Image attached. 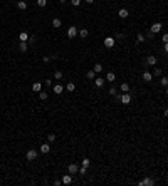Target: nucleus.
<instances>
[{"instance_id":"1","label":"nucleus","mask_w":168,"mask_h":186,"mask_svg":"<svg viewBox=\"0 0 168 186\" xmlns=\"http://www.w3.org/2000/svg\"><path fill=\"white\" fill-rule=\"evenodd\" d=\"M119 101L123 102L124 106H128L129 102L133 101V97H131V94H129V92H123V94H121V97H119Z\"/></svg>"},{"instance_id":"2","label":"nucleus","mask_w":168,"mask_h":186,"mask_svg":"<svg viewBox=\"0 0 168 186\" xmlns=\"http://www.w3.org/2000/svg\"><path fill=\"white\" fill-rule=\"evenodd\" d=\"M77 34H79L77 27H69V28H67V37H69V39H74V37H77Z\"/></svg>"},{"instance_id":"3","label":"nucleus","mask_w":168,"mask_h":186,"mask_svg":"<svg viewBox=\"0 0 168 186\" xmlns=\"http://www.w3.org/2000/svg\"><path fill=\"white\" fill-rule=\"evenodd\" d=\"M25 158H27L29 161H34V159L37 158V151H35V149H29L27 154H25Z\"/></svg>"},{"instance_id":"4","label":"nucleus","mask_w":168,"mask_h":186,"mask_svg":"<svg viewBox=\"0 0 168 186\" xmlns=\"http://www.w3.org/2000/svg\"><path fill=\"white\" fill-rule=\"evenodd\" d=\"M161 27H163L161 24H160V22H156V24H153V25L150 27V30L153 32V34H158V32H161Z\"/></svg>"},{"instance_id":"5","label":"nucleus","mask_w":168,"mask_h":186,"mask_svg":"<svg viewBox=\"0 0 168 186\" xmlns=\"http://www.w3.org/2000/svg\"><path fill=\"white\" fill-rule=\"evenodd\" d=\"M114 42H116V40H114V37H106V39H104V47L111 49L113 45H114Z\"/></svg>"},{"instance_id":"6","label":"nucleus","mask_w":168,"mask_h":186,"mask_svg":"<svg viewBox=\"0 0 168 186\" xmlns=\"http://www.w3.org/2000/svg\"><path fill=\"white\" fill-rule=\"evenodd\" d=\"M138 184H140V186H151V184H155V181L151 180V178H145V180L140 181Z\"/></svg>"},{"instance_id":"7","label":"nucleus","mask_w":168,"mask_h":186,"mask_svg":"<svg viewBox=\"0 0 168 186\" xmlns=\"http://www.w3.org/2000/svg\"><path fill=\"white\" fill-rule=\"evenodd\" d=\"M69 173H71V174H77V173H79V166H77V164H69Z\"/></svg>"},{"instance_id":"8","label":"nucleus","mask_w":168,"mask_h":186,"mask_svg":"<svg viewBox=\"0 0 168 186\" xmlns=\"http://www.w3.org/2000/svg\"><path fill=\"white\" fill-rule=\"evenodd\" d=\"M156 62H158V59L155 56H150L146 59V64H148V66H156Z\"/></svg>"},{"instance_id":"9","label":"nucleus","mask_w":168,"mask_h":186,"mask_svg":"<svg viewBox=\"0 0 168 186\" xmlns=\"http://www.w3.org/2000/svg\"><path fill=\"white\" fill-rule=\"evenodd\" d=\"M104 82H106V80L101 79V77H96V79H94V86L98 87V89H99V87H103V86H104Z\"/></svg>"},{"instance_id":"10","label":"nucleus","mask_w":168,"mask_h":186,"mask_svg":"<svg viewBox=\"0 0 168 186\" xmlns=\"http://www.w3.org/2000/svg\"><path fill=\"white\" fill-rule=\"evenodd\" d=\"M151 79H153V76H151V72L145 70V72H143V80H145V82H151Z\"/></svg>"},{"instance_id":"11","label":"nucleus","mask_w":168,"mask_h":186,"mask_svg":"<svg viewBox=\"0 0 168 186\" xmlns=\"http://www.w3.org/2000/svg\"><path fill=\"white\" fill-rule=\"evenodd\" d=\"M52 90H54L56 94H62V90H64V87H62L61 84H56V86H52Z\"/></svg>"},{"instance_id":"12","label":"nucleus","mask_w":168,"mask_h":186,"mask_svg":"<svg viewBox=\"0 0 168 186\" xmlns=\"http://www.w3.org/2000/svg\"><path fill=\"white\" fill-rule=\"evenodd\" d=\"M49 151H50V146L47 144V142H44V144L40 146V152H42V154H47Z\"/></svg>"},{"instance_id":"13","label":"nucleus","mask_w":168,"mask_h":186,"mask_svg":"<svg viewBox=\"0 0 168 186\" xmlns=\"http://www.w3.org/2000/svg\"><path fill=\"white\" fill-rule=\"evenodd\" d=\"M71 181H72V176H71V173H69V174H66L64 178H62V184H71Z\"/></svg>"},{"instance_id":"14","label":"nucleus","mask_w":168,"mask_h":186,"mask_svg":"<svg viewBox=\"0 0 168 186\" xmlns=\"http://www.w3.org/2000/svg\"><path fill=\"white\" fill-rule=\"evenodd\" d=\"M118 15H119V18H126V17L129 15V12L126 10V8H121V10L118 12Z\"/></svg>"},{"instance_id":"15","label":"nucleus","mask_w":168,"mask_h":186,"mask_svg":"<svg viewBox=\"0 0 168 186\" xmlns=\"http://www.w3.org/2000/svg\"><path fill=\"white\" fill-rule=\"evenodd\" d=\"M77 35H79V37H82V39H86V37L89 35V30H88V28H81Z\"/></svg>"},{"instance_id":"16","label":"nucleus","mask_w":168,"mask_h":186,"mask_svg":"<svg viewBox=\"0 0 168 186\" xmlns=\"http://www.w3.org/2000/svg\"><path fill=\"white\" fill-rule=\"evenodd\" d=\"M17 7H19L20 10H25V8H27V2H24V0H19V2H17Z\"/></svg>"},{"instance_id":"17","label":"nucleus","mask_w":168,"mask_h":186,"mask_svg":"<svg viewBox=\"0 0 168 186\" xmlns=\"http://www.w3.org/2000/svg\"><path fill=\"white\" fill-rule=\"evenodd\" d=\"M61 25H62V22H61V20H59V18H52V27H56V28H59V27H61Z\"/></svg>"},{"instance_id":"18","label":"nucleus","mask_w":168,"mask_h":186,"mask_svg":"<svg viewBox=\"0 0 168 186\" xmlns=\"http://www.w3.org/2000/svg\"><path fill=\"white\" fill-rule=\"evenodd\" d=\"M86 77H88L89 80H94L96 79V72L94 70H89V72H86Z\"/></svg>"},{"instance_id":"19","label":"nucleus","mask_w":168,"mask_h":186,"mask_svg":"<svg viewBox=\"0 0 168 186\" xmlns=\"http://www.w3.org/2000/svg\"><path fill=\"white\" fill-rule=\"evenodd\" d=\"M119 89L123 90V92H129V84L128 82H123V84L119 86Z\"/></svg>"},{"instance_id":"20","label":"nucleus","mask_w":168,"mask_h":186,"mask_svg":"<svg viewBox=\"0 0 168 186\" xmlns=\"http://www.w3.org/2000/svg\"><path fill=\"white\" fill-rule=\"evenodd\" d=\"M66 89L69 90V92H74V90H76V84H74V82H69V84L66 86Z\"/></svg>"},{"instance_id":"21","label":"nucleus","mask_w":168,"mask_h":186,"mask_svg":"<svg viewBox=\"0 0 168 186\" xmlns=\"http://www.w3.org/2000/svg\"><path fill=\"white\" fill-rule=\"evenodd\" d=\"M116 79V76H114V72H108L106 74V80H109V82H113V80Z\"/></svg>"},{"instance_id":"22","label":"nucleus","mask_w":168,"mask_h":186,"mask_svg":"<svg viewBox=\"0 0 168 186\" xmlns=\"http://www.w3.org/2000/svg\"><path fill=\"white\" fill-rule=\"evenodd\" d=\"M19 39H20V42H27V40H29V34H25V32H22V34L19 35Z\"/></svg>"},{"instance_id":"23","label":"nucleus","mask_w":168,"mask_h":186,"mask_svg":"<svg viewBox=\"0 0 168 186\" xmlns=\"http://www.w3.org/2000/svg\"><path fill=\"white\" fill-rule=\"evenodd\" d=\"M160 86H161V87H166L168 86V77H161V79H160Z\"/></svg>"},{"instance_id":"24","label":"nucleus","mask_w":168,"mask_h":186,"mask_svg":"<svg viewBox=\"0 0 168 186\" xmlns=\"http://www.w3.org/2000/svg\"><path fill=\"white\" fill-rule=\"evenodd\" d=\"M19 49H20V52H27V42H20Z\"/></svg>"},{"instance_id":"25","label":"nucleus","mask_w":168,"mask_h":186,"mask_svg":"<svg viewBox=\"0 0 168 186\" xmlns=\"http://www.w3.org/2000/svg\"><path fill=\"white\" fill-rule=\"evenodd\" d=\"M93 70H94V72H96V74H99V72H101V70H103V66H101V64H96L94 67H93Z\"/></svg>"},{"instance_id":"26","label":"nucleus","mask_w":168,"mask_h":186,"mask_svg":"<svg viewBox=\"0 0 168 186\" xmlns=\"http://www.w3.org/2000/svg\"><path fill=\"white\" fill-rule=\"evenodd\" d=\"M40 87H42V84H40V82H35V84L32 86V89L35 90V92H40Z\"/></svg>"},{"instance_id":"27","label":"nucleus","mask_w":168,"mask_h":186,"mask_svg":"<svg viewBox=\"0 0 168 186\" xmlns=\"http://www.w3.org/2000/svg\"><path fill=\"white\" fill-rule=\"evenodd\" d=\"M54 79H56V80L62 79V72H61V70H56V72H54Z\"/></svg>"},{"instance_id":"28","label":"nucleus","mask_w":168,"mask_h":186,"mask_svg":"<svg viewBox=\"0 0 168 186\" xmlns=\"http://www.w3.org/2000/svg\"><path fill=\"white\" fill-rule=\"evenodd\" d=\"M39 97L42 99V101H45V99L49 97V94H47V92H44V90H40V92H39Z\"/></svg>"},{"instance_id":"29","label":"nucleus","mask_w":168,"mask_h":186,"mask_svg":"<svg viewBox=\"0 0 168 186\" xmlns=\"http://www.w3.org/2000/svg\"><path fill=\"white\" fill-rule=\"evenodd\" d=\"M145 39H146V37H145L143 34H138V37H136V42H138V44H141V42H145Z\"/></svg>"},{"instance_id":"30","label":"nucleus","mask_w":168,"mask_h":186,"mask_svg":"<svg viewBox=\"0 0 168 186\" xmlns=\"http://www.w3.org/2000/svg\"><path fill=\"white\" fill-rule=\"evenodd\" d=\"M47 141H49V142L56 141V134H47Z\"/></svg>"},{"instance_id":"31","label":"nucleus","mask_w":168,"mask_h":186,"mask_svg":"<svg viewBox=\"0 0 168 186\" xmlns=\"http://www.w3.org/2000/svg\"><path fill=\"white\" fill-rule=\"evenodd\" d=\"M37 5H39V7H45V5H47V0H37Z\"/></svg>"},{"instance_id":"32","label":"nucleus","mask_w":168,"mask_h":186,"mask_svg":"<svg viewBox=\"0 0 168 186\" xmlns=\"http://www.w3.org/2000/svg\"><path fill=\"white\" fill-rule=\"evenodd\" d=\"M81 163H82V166H86V168H88V166H89V163H91V161H89V159H88V158H84L82 161H81Z\"/></svg>"},{"instance_id":"33","label":"nucleus","mask_w":168,"mask_h":186,"mask_svg":"<svg viewBox=\"0 0 168 186\" xmlns=\"http://www.w3.org/2000/svg\"><path fill=\"white\" fill-rule=\"evenodd\" d=\"M116 92H118L116 87H111V89H109V94H111V96H116Z\"/></svg>"},{"instance_id":"34","label":"nucleus","mask_w":168,"mask_h":186,"mask_svg":"<svg viewBox=\"0 0 168 186\" xmlns=\"http://www.w3.org/2000/svg\"><path fill=\"white\" fill-rule=\"evenodd\" d=\"M86 169H88V168H86V166H82V168H79V174H86Z\"/></svg>"},{"instance_id":"35","label":"nucleus","mask_w":168,"mask_h":186,"mask_svg":"<svg viewBox=\"0 0 168 186\" xmlns=\"http://www.w3.org/2000/svg\"><path fill=\"white\" fill-rule=\"evenodd\" d=\"M71 4H72L74 7H77V5H81V0H71Z\"/></svg>"},{"instance_id":"36","label":"nucleus","mask_w":168,"mask_h":186,"mask_svg":"<svg viewBox=\"0 0 168 186\" xmlns=\"http://www.w3.org/2000/svg\"><path fill=\"white\" fill-rule=\"evenodd\" d=\"M153 35H155V34H153L151 30H148V32H146V35H145V37H148V39H153Z\"/></svg>"},{"instance_id":"37","label":"nucleus","mask_w":168,"mask_h":186,"mask_svg":"<svg viewBox=\"0 0 168 186\" xmlns=\"http://www.w3.org/2000/svg\"><path fill=\"white\" fill-rule=\"evenodd\" d=\"M161 40H163V44H166V42H168V34H163Z\"/></svg>"},{"instance_id":"38","label":"nucleus","mask_w":168,"mask_h":186,"mask_svg":"<svg viewBox=\"0 0 168 186\" xmlns=\"http://www.w3.org/2000/svg\"><path fill=\"white\" fill-rule=\"evenodd\" d=\"M155 76H161V69H155Z\"/></svg>"},{"instance_id":"39","label":"nucleus","mask_w":168,"mask_h":186,"mask_svg":"<svg viewBox=\"0 0 168 186\" xmlns=\"http://www.w3.org/2000/svg\"><path fill=\"white\" fill-rule=\"evenodd\" d=\"M29 40H30V44H34V42H35V35H30V37H29Z\"/></svg>"},{"instance_id":"40","label":"nucleus","mask_w":168,"mask_h":186,"mask_svg":"<svg viewBox=\"0 0 168 186\" xmlns=\"http://www.w3.org/2000/svg\"><path fill=\"white\" fill-rule=\"evenodd\" d=\"M42 60H44V62H49V60H50V57H47V56H44V57H42Z\"/></svg>"},{"instance_id":"41","label":"nucleus","mask_w":168,"mask_h":186,"mask_svg":"<svg viewBox=\"0 0 168 186\" xmlns=\"http://www.w3.org/2000/svg\"><path fill=\"white\" fill-rule=\"evenodd\" d=\"M165 52H168V42L165 44Z\"/></svg>"},{"instance_id":"42","label":"nucleus","mask_w":168,"mask_h":186,"mask_svg":"<svg viewBox=\"0 0 168 186\" xmlns=\"http://www.w3.org/2000/svg\"><path fill=\"white\" fill-rule=\"evenodd\" d=\"M165 116H166V118H168V107H166V109H165Z\"/></svg>"},{"instance_id":"43","label":"nucleus","mask_w":168,"mask_h":186,"mask_svg":"<svg viewBox=\"0 0 168 186\" xmlns=\"http://www.w3.org/2000/svg\"><path fill=\"white\" fill-rule=\"evenodd\" d=\"M86 2H88V4H94V0H86Z\"/></svg>"},{"instance_id":"44","label":"nucleus","mask_w":168,"mask_h":186,"mask_svg":"<svg viewBox=\"0 0 168 186\" xmlns=\"http://www.w3.org/2000/svg\"><path fill=\"white\" fill-rule=\"evenodd\" d=\"M59 2H61V4H66V2H67V0H59Z\"/></svg>"},{"instance_id":"45","label":"nucleus","mask_w":168,"mask_h":186,"mask_svg":"<svg viewBox=\"0 0 168 186\" xmlns=\"http://www.w3.org/2000/svg\"><path fill=\"white\" fill-rule=\"evenodd\" d=\"M166 96H168V86H166Z\"/></svg>"}]
</instances>
